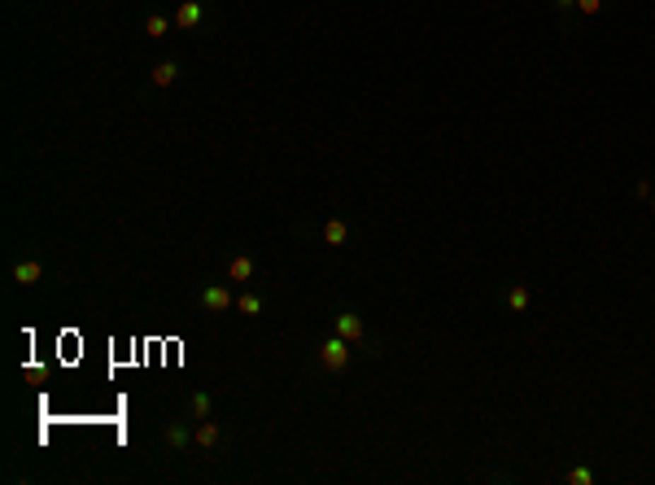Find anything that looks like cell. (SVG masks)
Returning a JSON list of instances; mask_svg holds the SVG:
<instances>
[{
    "mask_svg": "<svg viewBox=\"0 0 655 485\" xmlns=\"http://www.w3.org/2000/svg\"><path fill=\"white\" fill-rule=\"evenodd\" d=\"M192 442L201 446V450H219L223 446V428L206 416V420H197V428H192Z\"/></svg>",
    "mask_w": 655,
    "mask_h": 485,
    "instance_id": "4",
    "label": "cell"
},
{
    "mask_svg": "<svg viewBox=\"0 0 655 485\" xmlns=\"http://www.w3.org/2000/svg\"><path fill=\"white\" fill-rule=\"evenodd\" d=\"M228 275L236 280V285H245V280H254V258H245V253H236V258L228 263Z\"/></svg>",
    "mask_w": 655,
    "mask_h": 485,
    "instance_id": "9",
    "label": "cell"
},
{
    "mask_svg": "<svg viewBox=\"0 0 655 485\" xmlns=\"http://www.w3.org/2000/svg\"><path fill=\"white\" fill-rule=\"evenodd\" d=\"M166 31H170V22H166L162 13H149V18H144V35H149V40H162Z\"/></svg>",
    "mask_w": 655,
    "mask_h": 485,
    "instance_id": "11",
    "label": "cell"
},
{
    "mask_svg": "<svg viewBox=\"0 0 655 485\" xmlns=\"http://www.w3.org/2000/svg\"><path fill=\"white\" fill-rule=\"evenodd\" d=\"M590 481H594V472H590L586 464H576V468L568 472V485H590Z\"/></svg>",
    "mask_w": 655,
    "mask_h": 485,
    "instance_id": "15",
    "label": "cell"
},
{
    "mask_svg": "<svg viewBox=\"0 0 655 485\" xmlns=\"http://www.w3.org/2000/svg\"><path fill=\"white\" fill-rule=\"evenodd\" d=\"M651 210H655V197H651Z\"/></svg>",
    "mask_w": 655,
    "mask_h": 485,
    "instance_id": "18",
    "label": "cell"
},
{
    "mask_svg": "<svg viewBox=\"0 0 655 485\" xmlns=\"http://www.w3.org/2000/svg\"><path fill=\"white\" fill-rule=\"evenodd\" d=\"M210 406H214L210 394H192V398H188V411H192L197 420H206V416H210Z\"/></svg>",
    "mask_w": 655,
    "mask_h": 485,
    "instance_id": "14",
    "label": "cell"
},
{
    "mask_svg": "<svg viewBox=\"0 0 655 485\" xmlns=\"http://www.w3.org/2000/svg\"><path fill=\"white\" fill-rule=\"evenodd\" d=\"M201 306H206L210 315H228L232 306H236V293L223 289V285H210V289H201Z\"/></svg>",
    "mask_w": 655,
    "mask_h": 485,
    "instance_id": "2",
    "label": "cell"
},
{
    "mask_svg": "<svg viewBox=\"0 0 655 485\" xmlns=\"http://www.w3.org/2000/svg\"><path fill=\"white\" fill-rule=\"evenodd\" d=\"M576 9H581V13H598L603 0H576Z\"/></svg>",
    "mask_w": 655,
    "mask_h": 485,
    "instance_id": "16",
    "label": "cell"
},
{
    "mask_svg": "<svg viewBox=\"0 0 655 485\" xmlns=\"http://www.w3.org/2000/svg\"><path fill=\"white\" fill-rule=\"evenodd\" d=\"M332 328H337V337H345V341H367V324H363V315H354V311H341L337 319H332Z\"/></svg>",
    "mask_w": 655,
    "mask_h": 485,
    "instance_id": "3",
    "label": "cell"
},
{
    "mask_svg": "<svg viewBox=\"0 0 655 485\" xmlns=\"http://www.w3.org/2000/svg\"><path fill=\"white\" fill-rule=\"evenodd\" d=\"M349 241V223L345 219H328L323 223V245H345Z\"/></svg>",
    "mask_w": 655,
    "mask_h": 485,
    "instance_id": "8",
    "label": "cell"
},
{
    "mask_svg": "<svg viewBox=\"0 0 655 485\" xmlns=\"http://www.w3.org/2000/svg\"><path fill=\"white\" fill-rule=\"evenodd\" d=\"M349 346H354V341H345V337H328L323 346H319V363L328 367V372H345L349 367V359H354V350H349Z\"/></svg>",
    "mask_w": 655,
    "mask_h": 485,
    "instance_id": "1",
    "label": "cell"
},
{
    "mask_svg": "<svg viewBox=\"0 0 655 485\" xmlns=\"http://www.w3.org/2000/svg\"><path fill=\"white\" fill-rule=\"evenodd\" d=\"M576 5V0H555V9H572Z\"/></svg>",
    "mask_w": 655,
    "mask_h": 485,
    "instance_id": "17",
    "label": "cell"
},
{
    "mask_svg": "<svg viewBox=\"0 0 655 485\" xmlns=\"http://www.w3.org/2000/svg\"><path fill=\"white\" fill-rule=\"evenodd\" d=\"M236 311H240V315H249V319L262 315V297H258V293H240V297H236Z\"/></svg>",
    "mask_w": 655,
    "mask_h": 485,
    "instance_id": "12",
    "label": "cell"
},
{
    "mask_svg": "<svg viewBox=\"0 0 655 485\" xmlns=\"http://www.w3.org/2000/svg\"><path fill=\"white\" fill-rule=\"evenodd\" d=\"M175 27H180V31H197L201 27V0H184V5L175 9Z\"/></svg>",
    "mask_w": 655,
    "mask_h": 485,
    "instance_id": "5",
    "label": "cell"
},
{
    "mask_svg": "<svg viewBox=\"0 0 655 485\" xmlns=\"http://www.w3.org/2000/svg\"><path fill=\"white\" fill-rule=\"evenodd\" d=\"M175 79H180V66H175V62H162V66H153V84H158V88H170Z\"/></svg>",
    "mask_w": 655,
    "mask_h": 485,
    "instance_id": "10",
    "label": "cell"
},
{
    "mask_svg": "<svg viewBox=\"0 0 655 485\" xmlns=\"http://www.w3.org/2000/svg\"><path fill=\"white\" fill-rule=\"evenodd\" d=\"M507 306H511L516 315L528 311V289H524V285H511V289H507Z\"/></svg>",
    "mask_w": 655,
    "mask_h": 485,
    "instance_id": "13",
    "label": "cell"
},
{
    "mask_svg": "<svg viewBox=\"0 0 655 485\" xmlns=\"http://www.w3.org/2000/svg\"><path fill=\"white\" fill-rule=\"evenodd\" d=\"M40 275H44V267H40L35 258L13 263V280H18V285H40Z\"/></svg>",
    "mask_w": 655,
    "mask_h": 485,
    "instance_id": "7",
    "label": "cell"
},
{
    "mask_svg": "<svg viewBox=\"0 0 655 485\" xmlns=\"http://www.w3.org/2000/svg\"><path fill=\"white\" fill-rule=\"evenodd\" d=\"M162 442H166L170 450H184V446L192 442V433H188V424H184V420H170V424L162 428Z\"/></svg>",
    "mask_w": 655,
    "mask_h": 485,
    "instance_id": "6",
    "label": "cell"
}]
</instances>
